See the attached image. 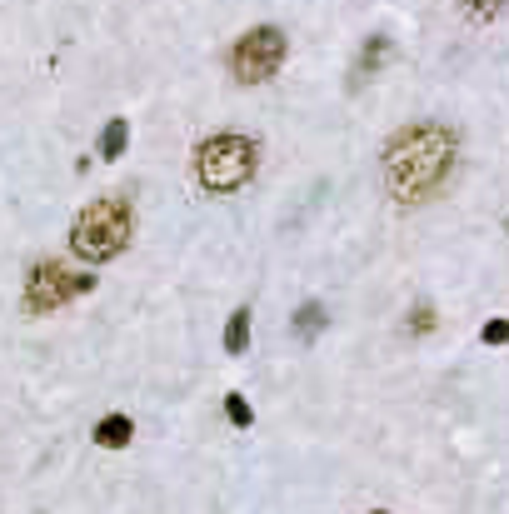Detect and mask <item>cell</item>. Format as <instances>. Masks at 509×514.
Returning <instances> with one entry per match:
<instances>
[{
	"label": "cell",
	"instance_id": "1",
	"mask_svg": "<svg viewBox=\"0 0 509 514\" xmlns=\"http://www.w3.org/2000/svg\"><path fill=\"white\" fill-rule=\"evenodd\" d=\"M455 155H460V140L440 120H420V125L395 130L380 150V175H385L390 200H400V205L435 200L455 170Z\"/></svg>",
	"mask_w": 509,
	"mask_h": 514
},
{
	"label": "cell",
	"instance_id": "2",
	"mask_svg": "<svg viewBox=\"0 0 509 514\" xmlns=\"http://www.w3.org/2000/svg\"><path fill=\"white\" fill-rule=\"evenodd\" d=\"M255 165H260V145L250 135H235V130H220V135L200 140V150H195V180L210 195L245 190L255 180Z\"/></svg>",
	"mask_w": 509,
	"mask_h": 514
},
{
	"label": "cell",
	"instance_id": "3",
	"mask_svg": "<svg viewBox=\"0 0 509 514\" xmlns=\"http://www.w3.org/2000/svg\"><path fill=\"white\" fill-rule=\"evenodd\" d=\"M130 230H135V215H130L125 200H115V195L90 200L80 210V220L70 225V255L85 260V265H105L130 245Z\"/></svg>",
	"mask_w": 509,
	"mask_h": 514
},
{
	"label": "cell",
	"instance_id": "4",
	"mask_svg": "<svg viewBox=\"0 0 509 514\" xmlns=\"http://www.w3.org/2000/svg\"><path fill=\"white\" fill-rule=\"evenodd\" d=\"M285 50H290V40H285L280 25H255V30H245V35L235 40L230 70H235L240 85H260V80H270V75L285 65Z\"/></svg>",
	"mask_w": 509,
	"mask_h": 514
},
{
	"label": "cell",
	"instance_id": "5",
	"mask_svg": "<svg viewBox=\"0 0 509 514\" xmlns=\"http://www.w3.org/2000/svg\"><path fill=\"white\" fill-rule=\"evenodd\" d=\"M85 290H95V275L85 270V275H70L60 260H40L30 275H25V310L30 315H50V310H60L70 295H85Z\"/></svg>",
	"mask_w": 509,
	"mask_h": 514
},
{
	"label": "cell",
	"instance_id": "6",
	"mask_svg": "<svg viewBox=\"0 0 509 514\" xmlns=\"http://www.w3.org/2000/svg\"><path fill=\"white\" fill-rule=\"evenodd\" d=\"M90 440H95L100 450H125V445L135 440V420H130V415H105Z\"/></svg>",
	"mask_w": 509,
	"mask_h": 514
},
{
	"label": "cell",
	"instance_id": "7",
	"mask_svg": "<svg viewBox=\"0 0 509 514\" xmlns=\"http://www.w3.org/2000/svg\"><path fill=\"white\" fill-rule=\"evenodd\" d=\"M385 55H390V35H370V40L360 45V60H355V75H350V85H360L365 75H375V70L385 65Z\"/></svg>",
	"mask_w": 509,
	"mask_h": 514
},
{
	"label": "cell",
	"instance_id": "8",
	"mask_svg": "<svg viewBox=\"0 0 509 514\" xmlns=\"http://www.w3.org/2000/svg\"><path fill=\"white\" fill-rule=\"evenodd\" d=\"M325 325H330V310H325L320 300H305V305H300V310L290 315V330H295L300 340H315V335H320Z\"/></svg>",
	"mask_w": 509,
	"mask_h": 514
},
{
	"label": "cell",
	"instance_id": "9",
	"mask_svg": "<svg viewBox=\"0 0 509 514\" xmlns=\"http://www.w3.org/2000/svg\"><path fill=\"white\" fill-rule=\"evenodd\" d=\"M125 145H130V120H120V115H115V120L100 130V145H95V150H100V160H120V155H125Z\"/></svg>",
	"mask_w": 509,
	"mask_h": 514
},
{
	"label": "cell",
	"instance_id": "10",
	"mask_svg": "<svg viewBox=\"0 0 509 514\" xmlns=\"http://www.w3.org/2000/svg\"><path fill=\"white\" fill-rule=\"evenodd\" d=\"M225 350H230V355H245V350H250V305H240V310L230 315V325H225Z\"/></svg>",
	"mask_w": 509,
	"mask_h": 514
},
{
	"label": "cell",
	"instance_id": "11",
	"mask_svg": "<svg viewBox=\"0 0 509 514\" xmlns=\"http://www.w3.org/2000/svg\"><path fill=\"white\" fill-rule=\"evenodd\" d=\"M405 330H410L415 340H425V335L435 330V305H430V300H415V310L405 315Z\"/></svg>",
	"mask_w": 509,
	"mask_h": 514
},
{
	"label": "cell",
	"instance_id": "12",
	"mask_svg": "<svg viewBox=\"0 0 509 514\" xmlns=\"http://www.w3.org/2000/svg\"><path fill=\"white\" fill-rule=\"evenodd\" d=\"M225 415H230V425H235V430H250V425H255V410H250V400H245L240 390H230V395H225Z\"/></svg>",
	"mask_w": 509,
	"mask_h": 514
},
{
	"label": "cell",
	"instance_id": "13",
	"mask_svg": "<svg viewBox=\"0 0 509 514\" xmlns=\"http://www.w3.org/2000/svg\"><path fill=\"white\" fill-rule=\"evenodd\" d=\"M460 10L475 20V25H490V20H500V10H505V0H460Z\"/></svg>",
	"mask_w": 509,
	"mask_h": 514
},
{
	"label": "cell",
	"instance_id": "14",
	"mask_svg": "<svg viewBox=\"0 0 509 514\" xmlns=\"http://www.w3.org/2000/svg\"><path fill=\"white\" fill-rule=\"evenodd\" d=\"M480 340H485V345H509V320H485V325H480Z\"/></svg>",
	"mask_w": 509,
	"mask_h": 514
},
{
	"label": "cell",
	"instance_id": "15",
	"mask_svg": "<svg viewBox=\"0 0 509 514\" xmlns=\"http://www.w3.org/2000/svg\"><path fill=\"white\" fill-rule=\"evenodd\" d=\"M370 514H390V510H370Z\"/></svg>",
	"mask_w": 509,
	"mask_h": 514
}]
</instances>
